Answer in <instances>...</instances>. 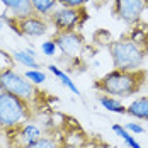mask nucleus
Segmentation results:
<instances>
[{
    "label": "nucleus",
    "mask_w": 148,
    "mask_h": 148,
    "mask_svg": "<svg viewBox=\"0 0 148 148\" xmlns=\"http://www.w3.org/2000/svg\"><path fill=\"white\" fill-rule=\"evenodd\" d=\"M147 73L140 70H112L95 84L97 90L104 92L106 95L116 97H131L145 84Z\"/></svg>",
    "instance_id": "nucleus-1"
},
{
    "label": "nucleus",
    "mask_w": 148,
    "mask_h": 148,
    "mask_svg": "<svg viewBox=\"0 0 148 148\" xmlns=\"http://www.w3.org/2000/svg\"><path fill=\"white\" fill-rule=\"evenodd\" d=\"M32 118V107L22 99L0 90V130L12 131Z\"/></svg>",
    "instance_id": "nucleus-2"
},
{
    "label": "nucleus",
    "mask_w": 148,
    "mask_h": 148,
    "mask_svg": "<svg viewBox=\"0 0 148 148\" xmlns=\"http://www.w3.org/2000/svg\"><path fill=\"white\" fill-rule=\"evenodd\" d=\"M116 70H140L145 60V51L131 39H119L109 45Z\"/></svg>",
    "instance_id": "nucleus-3"
},
{
    "label": "nucleus",
    "mask_w": 148,
    "mask_h": 148,
    "mask_svg": "<svg viewBox=\"0 0 148 148\" xmlns=\"http://www.w3.org/2000/svg\"><path fill=\"white\" fill-rule=\"evenodd\" d=\"M0 87L2 90L22 99L32 107V104L39 101V92L24 75L17 73L12 68H0Z\"/></svg>",
    "instance_id": "nucleus-4"
},
{
    "label": "nucleus",
    "mask_w": 148,
    "mask_h": 148,
    "mask_svg": "<svg viewBox=\"0 0 148 148\" xmlns=\"http://www.w3.org/2000/svg\"><path fill=\"white\" fill-rule=\"evenodd\" d=\"M80 17H82L80 9L60 5L49 14V21L56 27V32H65V31H75L77 24L80 22Z\"/></svg>",
    "instance_id": "nucleus-5"
},
{
    "label": "nucleus",
    "mask_w": 148,
    "mask_h": 148,
    "mask_svg": "<svg viewBox=\"0 0 148 148\" xmlns=\"http://www.w3.org/2000/svg\"><path fill=\"white\" fill-rule=\"evenodd\" d=\"M12 21H14L15 29L21 36H31V38H38V36H43L48 32V22H46L45 19L41 17V15H29V17H22V19H14L12 17Z\"/></svg>",
    "instance_id": "nucleus-6"
},
{
    "label": "nucleus",
    "mask_w": 148,
    "mask_h": 148,
    "mask_svg": "<svg viewBox=\"0 0 148 148\" xmlns=\"http://www.w3.org/2000/svg\"><path fill=\"white\" fill-rule=\"evenodd\" d=\"M148 0H116L114 2V10L119 19H123L128 24L138 22L143 10L147 9Z\"/></svg>",
    "instance_id": "nucleus-7"
},
{
    "label": "nucleus",
    "mask_w": 148,
    "mask_h": 148,
    "mask_svg": "<svg viewBox=\"0 0 148 148\" xmlns=\"http://www.w3.org/2000/svg\"><path fill=\"white\" fill-rule=\"evenodd\" d=\"M55 43L58 49L66 55V56H77L84 46V39L77 31H65V32H56Z\"/></svg>",
    "instance_id": "nucleus-8"
},
{
    "label": "nucleus",
    "mask_w": 148,
    "mask_h": 148,
    "mask_svg": "<svg viewBox=\"0 0 148 148\" xmlns=\"http://www.w3.org/2000/svg\"><path fill=\"white\" fill-rule=\"evenodd\" d=\"M9 133L14 136V138H12V147L14 148H22V147L29 145V143L36 141L38 138L43 136L41 128H39L38 124H34V123H29V121L24 123L22 126L12 130V131H9Z\"/></svg>",
    "instance_id": "nucleus-9"
},
{
    "label": "nucleus",
    "mask_w": 148,
    "mask_h": 148,
    "mask_svg": "<svg viewBox=\"0 0 148 148\" xmlns=\"http://www.w3.org/2000/svg\"><path fill=\"white\" fill-rule=\"evenodd\" d=\"M0 3H3V7L9 10V14L14 19H22V17L34 15L31 0H0Z\"/></svg>",
    "instance_id": "nucleus-10"
},
{
    "label": "nucleus",
    "mask_w": 148,
    "mask_h": 148,
    "mask_svg": "<svg viewBox=\"0 0 148 148\" xmlns=\"http://www.w3.org/2000/svg\"><path fill=\"white\" fill-rule=\"evenodd\" d=\"M126 114L133 116L136 119H145L148 121V95L140 97L126 107Z\"/></svg>",
    "instance_id": "nucleus-11"
},
{
    "label": "nucleus",
    "mask_w": 148,
    "mask_h": 148,
    "mask_svg": "<svg viewBox=\"0 0 148 148\" xmlns=\"http://www.w3.org/2000/svg\"><path fill=\"white\" fill-rule=\"evenodd\" d=\"M12 58L26 68H39V63L36 61V55L32 49H15L12 51Z\"/></svg>",
    "instance_id": "nucleus-12"
},
{
    "label": "nucleus",
    "mask_w": 148,
    "mask_h": 148,
    "mask_svg": "<svg viewBox=\"0 0 148 148\" xmlns=\"http://www.w3.org/2000/svg\"><path fill=\"white\" fill-rule=\"evenodd\" d=\"M31 5L36 15L49 17V14L58 7V0H31Z\"/></svg>",
    "instance_id": "nucleus-13"
},
{
    "label": "nucleus",
    "mask_w": 148,
    "mask_h": 148,
    "mask_svg": "<svg viewBox=\"0 0 148 148\" xmlns=\"http://www.w3.org/2000/svg\"><path fill=\"white\" fill-rule=\"evenodd\" d=\"M48 70L55 75V77H56V78H58L60 82H61V84H63L66 89L70 90V92H73L75 95H78V94H80V92H78V87L75 85V82H73V80H72V78H70L66 73H65L63 70H60L56 65H49V66H48Z\"/></svg>",
    "instance_id": "nucleus-14"
},
{
    "label": "nucleus",
    "mask_w": 148,
    "mask_h": 148,
    "mask_svg": "<svg viewBox=\"0 0 148 148\" xmlns=\"http://www.w3.org/2000/svg\"><path fill=\"white\" fill-rule=\"evenodd\" d=\"M99 102L104 109H107L109 112H116V114H126V107L119 102L118 99L111 97V95H101Z\"/></svg>",
    "instance_id": "nucleus-15"
},
{
    "label": "nucleus",
    "mask_w": 148,
    "mask_h": 148,
    "mask_svg": "<svg viewBox=\"0 0 148 148\" xmlns=\"http://www.w3.org/2000/svg\"><path fill=\"white\" fill-rule=\"evenodd\" d=\"M131 41H134L136 45L140 46L145 53H147V51H148V26H140V27H134Z\"/></svg>",
    "instance_id": "nucleus-16"
},
{
    "label": "nucleus",
    "mask_w": 148,
    "mask_h": 148,
    "mask_svg": "<svg viewBox=\"0 0 148 148\" xmlns=\"http://www.w3.org/2000/svg\"><path fill=\"white\" fill-rule=\"evenodd\" d=\"M112 131L118 134L119 138H123V140H124V143H126L130 148H143L138 141H136V140H134L133 136L130 134V131H128L126 128H123L121 124H112Z\"/></svg>",
    "instance_id": "nucleus-17"
},
{
    "label": "nucleus",
    "mask_w": 148,
    "mask_h": 148,
    "mask_svg": "<svg viewBox=\"0 0 148 148\" xmlns=\"http://www.w3.org/2000/svg\"><path fill=\"white\" fill-rule=\"evenodd\" d=\"M22 148H60V143L53 138V136H41V138H38L36 141H32L29 145H26V147Z\"/></svg>",
    "instance_id": "nucleus-18"
},
{
    "label": "nucleus",
    "mask_w": 148,
    "mask_h": 148,
    "mask_svg": "<svg viewBox=\"0 0 148 148\" xmlns=\"http://www.w3.org/2000/svg\"><path fill=\"white\" fill-rule=\"evenodd\" d=\"M24 77L29 80L32 85H41V84H45L46 82V73L45 72H41V70H38V68H31L27 70Z\"/></svg>",
    "instance_id": "nucleus-19"
},
{
    "label": "nucleus",
    "mask_w": 148,
    "mask_h": 148,
    "mask_svg": "<svg viewBox=\"0 0 148 148\" xmlns=\"http://www.w3.org/2000/svg\"><path fill=\"white\" fill-rule=\"evenodd\" d=\"M41 51L45 56H55L58 51V46L55 43V39H48L45 43H41Z\"/></svg>",
    "instance_id": "nucleus-20"
},
{
    "label": "nucleus",
    "mask_w": 148,
    "mask_h": 148,
    "mask_svg": "<svg viewBox=\"0 0 148 148\" xmlns=\"http://www.w3.org/2000/svg\"><path fill=\"white\" fill-rule=\"evenodd\" d=\"M89 0H58L60 5L63 7H73V9H80L82 5H85Z\"/></svg>",
    "instance_id": "nucleus-21"
},
{
    "label": "nucleus",
    "mask_w": 148,
    "mask_h": 148,
    "mask_svg": "<svg viewBox=\"0 0 148 148\" xmlns=\"http://www.w3.org/2000/svg\"><path fill=\"white\" fill-rule=\"evenodd\" d=\"M124 128H126L128 131H133V133H138V134L145 133V128H143L141 124H138V123H126Z\"/></svg>",
    "instance_id": "nucleus-22"
},
{
    "label": "nucleus",
    "mask_w": 148,
    "mask_h": 148,
    "mask_svg": "<svg viewBox=\"0 0 148 148\" xmlns=\"http://www.w3.org/2000/svg\"><path fill=\"white\" fill-rule=\"evenodd\" d=\"M0 29H2V21H0Z\"/></svg>",
    "instance_id": "nucleus-23"
}]
</instances>
